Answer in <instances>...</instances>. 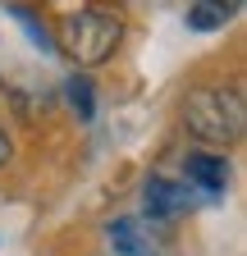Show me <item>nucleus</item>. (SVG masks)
<instances>
[{
	"mask_svg": "<svg viewBox=\"0 0 247 256\" xmlns=\"http://www.w3.org/2000/svg\"><path fill=\"white\" fill-rule=\"evenodd\" d=\"M14 14H18V23H23L28 32H32V42H42V46H50V37H46V28H37V18H32V14H28V10H18V5H14Z\"/></svg>",
	"mask_w": 247,
	"mask_h": 256,
	"instance_id": "6e6552de",
	"label": "nucleus"
},
{
	"mask_svg": "<svg viewBox=\"0 0 247 256\" xmlns=\"http://www.w3.org/2000/svg\"><path fill=\"white\" fill-rule=\"evenodd\" d=\"M119 37H124V23H119L114 10H78V14H69L60 23V46H64V55L74 64H87V69L92 64H106L114 55Z\"/></svg>",
	"mask_w": 247,
	"mask_h": 256,
	"instance_id": "f03ea898",
	"label": "nucleus"
},
{
	"mask_svg": "<svg viewBox=\"0 0 247 256\" xmlns=\"http://www.w3.org/2000/svg\"><path fill=\"white\" fill-rule=\"evenodd\" d=\"M206 5H224V10H234V14H238V5H242V0H206Z\"/></svg>",
	"mask_w": 247,
	"mask_h": 256,
	"instance_id": "9d476101",
	"label": "nucleus"
},
{
	"mask_svg": "<svg viewBox=\"0 0 247 256\" xmlns=\"http://www.w3.org/2000/svg\"><path fill=\"white\" fill-rule=\"evenodd\" d=\"M242 124H247V110H242V96L229 92V87H202L188 96L183 106V128L206 142V146H229L242 138Z\"/></svg>",
	"mask_w": 247,
	"mask_h": 256,
	"instance_id": "f257e3e1",
	"label": "nucleus"
},
{
	"mask_svg": "<svg viewBox=\"0 0 247 256\" xmlns=\"http://www.w3.org/2000/svg\"><path fill=\"white\" fill-rule=\"evenodd\" d=\"M142 197H146V215L151 220H174L183 206H188V188L156 174V178H146V192H142Z\"/></svg>",
	"mask_w": 247,
	"mask_h": 256,
	"instance_id": "20e7f679",
	"label": "nucleus"
},
{
	"mask_svg": "<svg viewBox=\"0 0 247 256\" xmlns=\"http://www.w3.org/2000/svg\"><path fill=\"white\" fill-rule=\"evenodd\" d=\"M69 101H74V110L87 119L92 114V82L87 78H69Z\"/></svg>",
	"mask_w": 247,
	"mask_h": 256,
	"instance_id": "0eeeda50",
	"label": "nucleus"
},
{
	"mask_svg": "<svg viewBox=\"0 0 247 256\" xmlns=\"http://www.w3.org/2000/svg\"><path fill=\"white\" fill-rule=\"evenodd\" d=\"M229 18H234V10H224V5H206V0H192V10H188V23H192L197 32L224 28Z\"/></svg>",
	"mask_w": 247,
	"mask_h": 256,
	"instance_id": "39448f33",
	"label": "nucleus"
},
{
	"mask_svg": "<svg viewBox=\"0 0 247 256\" xmlns=\"http://www.w3.org/2000/svg\"><path fill=\"white\" fill-rule=\"evenodd\" d=\"M10 151H14V146H10V133H5V128H0V165H5V160H10Z\"/></svg>",
	"mask_w": 247,
	"mask_h": 256,
	"instance_id": "1a4fd4ad",
	"label": "nucleus"
},
{
	"mask_svg": "<svg viewBox=\"0 0 247 256\" xmlns=\"http://www.w3.org/2000/svg\"><path fill=\"white\" fill-rule=\"evenodd\" d=\"M110 242H114V252H124V256H146V247H142V238H138V224H133V220L110 224Z\"/></svg>",
	"mask_w": 247,
	"mask_h": 256,
	"instance_id": "423d86ee",
	"label": "nucleus"
},
{
	"mask_svg": "<svg viewBox=\"0 0 247 256\" xmlns=\"http://www.w3.org/2000/svg\"><path fill=\"white\" fill-rule=\"evenodd\" d=\"M183 174H188V183L202 192V197H220V192L229 188L224 156H210V151H192L188 160H183Z\"/></svg>",
	"mask_w": 247,
	"mask_h": 256,
	"instance_id": "7ed1b4c3",
	"label": "nucleus"
}]
</instances>
